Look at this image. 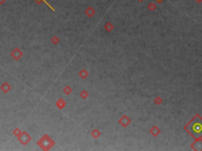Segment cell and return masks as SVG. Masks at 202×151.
<instances>
[{"instance_id":"6da1fadb","label":"cell","mask_w":202,"mask_h":151,"mask_svg":"<svg viewBox=\"0 0 202 151\" xmlns=\"http://www.w3.org/2000/svg\"><path fill=\"white\" fill-rule=\"evenodd\" d=\"M36 2H37V3H40V2H45V3H46V4H47V5L48 6H49L50 8H52V6H50L49 4H48V3H47V2H46V1H45V0H36ZM52 10H54V9H52Z\"/></svg>"}]
</instances>
